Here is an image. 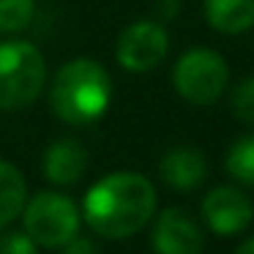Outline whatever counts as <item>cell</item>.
<instances>
[{
    "instance_id": "8",
    "label": "cell",
    "mask_w": 254,
    "mask_h": 254,
    "mask_svg": "<svg viewBox=\"0 0 254 254\" xmlns=\"http://www.w3.org/2000/svg\"><path fill=\"white\" fill-rule=\"evenodd\" d=\"M150 246L156 254H202L205 238L199 224L181 208H167L156 216Z\"/></svg>"
},
{
    "instance_id": "16",
    "label": "cell",
    "mask_w": 254,
    "mask_h": 254,
    "mask_svg": "<svg viewBox=\"0 0 254 254\" xmlns=\"http://www.w3.org/2000/svg\"><path fill=\"white\" fill-rule=\"evenodd\" d=\"M0 254H39V243L28 232H8L0 238Z\"/></svg>"
},
{
    "instance_id": "11",
    "label": "cell",
    "mask_w": 254,
    "mask_h": 254,
    "mask_svg": "<svg viewBox=\"0 0 254 254\" xmlns=\"http://www.w3.org/2000/svg\"><path fill=\"white\" fill-rule=\"evenodd\" d=\"M205 19L219 33H249L254 28V0H205Z\"/></svg>"
},
{
    "instance_id": "10",
    "label": "cell",
    "mask_w": 254,
    "mask_h": 254,
    "mask_svg": "<svg viewBox=\"0 0 254 254\" xmlns=\"http://www.w3.org/2000/svg\"><path fill=\"white\" fill-rule=\"evenodd\" d=\"M88 170V150L71 137L55 139L44 150V175L55 186H74Z\"/></svg>"
},
{
    "instance_id": "14",
    "label": "cell",
    "mask_w": 254,
    "mask_h": 254,
    "mask_svg": "<svg viewBox=\"0 0 254 254\" xmlns=\"http://www.w3.org/2000/svg\"><path fill=\"white\" fill-rule=\"evenodd\" d=\"M33 19V0H0V33H19Z\"/></svg>"
},
{
    "instance_id": "9",
    "label": "cell",
    "mask_w": 254,
    "mask_h": 254,
    "mask_svg": "<svg viewBox=\"0 0 254 254\" xmlns=\"http://www.w3.org/2000/svg\"><path fill=\"white\" fill-rule=\"evenodd\" d=\"M159 175L175 191H194L205 183L208 178V161L197 148L189 145H178V148L167 150L159 161Z\"/></svg>"
},
{
    "instance_id": "3",
    "label": "cell",
    "mask_w": 254,
    "mask_h": 254,
    "mask_svg": "<svg viewBox=\"0 0 254 254\" xmlns=\"http://www.w3.org/2000/svg\"><path fill=\"white\" fill-rule=\"evenodd\" d=\"M47 82L44 55L30 41L0 44V110L14 112L30 107Z\"/></svg>"
},
{
    "instance_id": "6",
    "label": "cell",
    "mask_w": 254,
    "mask_h": 254,
    "mask_svg": "<svg viewBox=\"0 0 254 254\" xmlns=\"http://www.w3.org/2000/svg\"><path fill=\"white\" fill-rule=\"evenodd\" d=\"M167 50H170V36H167L164 25L153 22V19H139L121 30L115 44V58L126 71L145 74L164 61Z\"/></svg>"
},
{
    "instance_id": "15",
    "label": "cell",
    "mask_w": 254,
    "mask_h": 254,
    "mask_svg": "<svg viewBox=\"0 0 254 254\" xmlns=\"http://www.w3.org/2000/svg\"><path fill=\"white\" fill-rule=\"evenodd\" d=\"M230 107L241 123L254 126V77H246L235 85L230 96Z\"/></svg>"
},
{
    "instance_id": "1",
    "label": "cell",
    "mask_w": 254,
    "mask_h": 254,
    "mask_svg": "<svg viewBox=\"0 0 254 254\" xmlns=\"http://www.w3.org/2000/svg\"><path fill=\"white\" fill-rule=\"evenodd\" d=\"M82 213L90 230L107 241L131 238L153 219L156 189L139 172H112L90 186Z\"/></svg>"
},
{
    "instance_id": "4",
    "label": "cell",
    "mask_w": 254,
    "mask_h": 254,
    "mask_svg": "<svg viewBox=\"0 0 254 254\" xmlns=\"http://www.w3.org/2000/svg\"><path fill=\"white\" fill-rule=\"evenodd\" d=\"M230 82V66L219 52L208 47H191L178 58L172 68V85L178 96L194 107H208L219 101Z\"/></svg>"
},
{
    "instance_id": "12",
    "label": "cell",
    "mask_w": 254,
    "mask_h": 254,
    "mask_svg": "<svg viewBox=\"0 0 254 254\" xmlns=\"http://www.w3.org/2000/svg\"><path fill=\"white\" fill-rule=\"evenodd\" d=\"M28 202V186L22 172L0 159V227L11 224Z\"/></svg>"
},
{
    "instance_id": "13",
    "label": "cell",
    "mask_w": 254,
    "mask_h": 254,
    "mask_svg": "<svg viewBox=\"0 0 254 254\" xmlns=\"http://www.w3.org/2000/svg\"><path fill=\"white\" fill-rule=\"evenodd\" d=\"M227 172L235 178L238 183L254 186V134L235 139L232 148L227 150Z\"/></svg>"
},
{
    "instance_id": "7",
    "label": "cell",
    "mask_w": 254,
    "mask_h": 254,
    "mask_svg": "<svg viewBox=\"0 0 254 254\" xmlns=\"http://www.w3.org/2000/svg\"><path fill=\"white\" fill-rule=\"evenodd\" d=\"M202 219L216 235H238L254 219V202L238 186H216L202 199Z\"/></svg>"
},
{
    "instance_id": "19",
    "label": "cell",
    "mask_w": 254,
    "mask_h": 254,
    "mask_svg": "<svg viewBox=\"0 0 254 254\" xmlns=\"http://www.w3.org/2000/svg\"><path fill=\"white\" fill-rule=\"evenodd\" d=\"M235 254H254V238H249V241H243L241 246L235 249Z\"/></svg>"
},
{
    "instance_id": "18",
    "label": "cell",
    "mask_w": 254,
    "mask_h": 254,
    "mask_svg": "<svg viewBox=\"0 0 254 254\" xmlns=\"http://www.w3.org/2000/svg\"><path fill=\"white\" fill-rule=\"evenodd\" d=\"M153 11L161 22H170V19H175L178 11H181V0H156Z\"/></svg>"
},
{
    "instance_id": "17",
    "label": "cell",
    "mask_w": 254,
    "mask_h": 254,
    "mask_svg": "<svg viewBox=\"0 0 254 254\" xmlns=\"http://www.w3.org/2000/svg\"><path fill=\"white\" fill-rule=\"evenodd\" d=\"M61 249H63L61 254H101L90 238H79V235H74L71 241H68L66 246H61Z\"/></svg>"
},
{
    "instance_id": "5",
    "label": "cell",
    "mask_w": 254,
    "mask_h": 254,
    "mask_svg": "<svg viewBox=\"0 0 254 254\" xmlns=\"http://www.w3.org/2000/svg\"><path fill=\"white\" fill-rule=\"evenodd\" d=\"M25 232L44 249H61L79 232V210L66 194L39 191L22 208Z\"/></svg>"
},
{
    "instance_id": "2",
    "label": "cell",
    "mask_w": 254,
    "mask_h": 254,
    "mask_svg": "<svg viewBox=\"0 0 254 254\" xmlns=\"http://www.w3.org/2000/svg\"><path fill=\"white\" fill-rule=\"evenodd\" d=\"M112 101V79L107 68L88 58L68 61L58 68L50 90V107L63 123L85 126L99 121Z\"/></svg>"
}]
</instances>
